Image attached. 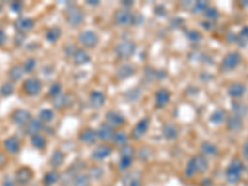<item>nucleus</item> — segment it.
<instances>
[{"mask_svg":"<svg viewBox=\"0 0 248 186\" xmlns=\"http://www.w3.org/2000/svg\"><path fill=\"white\" fill-rule=\"evenodd\" d=\"M245 172V164L241 159L234 158L230 161L225 170V179L230 185H237L242 180V175Z\"/></svg>","mask_w":248,"mask_h":186,"instance_id":"nucleus-1","label":"nucleus"},{"mask_svg":"<svg viewBox=\"0 0 248 186\" xmlns=\"http://www.w3.org/2000/svg\"><path fill=\"white\" fill-rule=\"evenodd\" d=\"M65 19L66 23L71 26V28H79L82 24L85 23L86 14L83 12V9L77 4L71 3L68 4L67 8L65 10Z\"/></svg>","mask_w":248,"mask_h":186,"instance_id":"nucleus-2","label":"nucleus"},{"mask_svg":"<svg viewBox=\"0 0 248 186\" xmlns=\"http://www.w3.org/2000/svg\"><path fill=\"white\" fill-rule=\"evenodd\" d=\"M242 63V55L238 52V51H231V52H227V54L223 56V59L221 60L220 63V71L221 72H232V71L236 70L238 66Z\"/></svg>","mask_w":248,"mask_h":186,"instance_id":"nucleus-3","label":"nucleus"},{"mask_svg":"<svg viewBox=\"0 0 248 186\" xmlns=\"http://www.w3.org/2000/svg\"><path fill=\"white\" fill-rule=\"evenodd\" d=\"M77 41H78L79 45L82 46V48H96L99 44V36L94 30H87L81 31L77 36Z\"/></svg>","mask_w":248,"mask_h":186,"instance_id":"nucleus-4","label":"nucleus"},{"mask_svg":"<svg viewBox=\"0 0 248 186\" xmlns=\"http://www.w3.org/2000/svg\"><path fill=\"white\" fill-rule=\"evenodd\" d=\"M137 45L132 40H122L114 47V54L119 60H128L136 54Z\"/></svg>","mask_w":248,"mask_h":186,"instance_id":"nucleus-5","label":"nucleus"},{"mask_svg":"<svg viewBox=\"0 0 248 186\" xmlns=\"http://www.w3.org/2000/svg\"><path fill=\"white\" fill-rule=\"evenodd\" d=\"M21 90H23L24 94H26L28 97H37L43 91V82L39 77L30 76L24 79Z\"/></svg>","mask_w":248,"mask_h":186,"instance_id":"nucleus-6","label":"nucleus"},{"mask_svg":"<svg viewBox=\"0 0 248 186\" xmlns=\"http://www.w3.org/2000/svg\"><path fill=\"white\" fill-rule=\"evenodd\" d=\"M114 23L119 26H132L137 23L136 14L130 10V9L119 8L114 13Z\"/></svg>","mask_w":248,"mask_h":186,"instance_id":"nucleus-7","label":"nucleus"},{"mask_svg":"<svg viewBox=\"0 0 248 186\" xmlns=\"http://www.w3.org/2000/svg\"><path fill=\"white\" fill-rule=\"evenodd\" d=\"M31 118H32L31 113L28 109H25V108H16L10 114V121H12V123L20 128L25 127Z\"/></svg>","mask_w":248,"mask_h":186,"instance_id":"nucleus-8","label":"nucleus"},{"mask_svg":"<svg viewBox=\"0 0 248 186\" xmlns=\"http://www.w3.org/2000/svg\"><path fill=\"white\" fill-rule=\"evenodd\" d=\"M32 178H34V171L29 167H20L14 174V180L19 186L29 185Z\"/></svg>","mask_w":248,"mask_h":186,"instance_id":"nucleus-9","label":"nucleus"},{"mask_svg":"<svg viewBox=\"0 0 248 186\" xmlns=\"http://www.w3.org/2000/svg\"><path fill=\"white\" fill-rule=\"evenodd\" d=\"M150 127V118L149 117H144L141 118L138 123L133 127L132 133H130V137L133 139H136V140H140L145 134L148 133Z\"/></svg>","mask_w":248,"mask_h":186,"instance_id":"nucleus-10","label":"nucleus"},{"mask_svg":"<svg viewBox=\"0 0 248 186\" xmlns=\"http://www.w3.org/2000/svg\"><path fill=\"white\" fill-rule=\"evenodd\" d=\"M125 122H127L125 117L122 113H119L118 110H109V112L106 113L105 123H107L108 125H110L114 129L123 127Z\"/></svg>","mask_w":248,"mask_h":186,"instance_id":"nucleus-11","label":"nucleus"},{"mask_svg":"<svg viewBox=\"0 0 248 186\" xmlns=\"http://www.w3.org/2000/svg\"><path fill=\"white\" fill-rule=\"evenodd\" d=\"M14 28L16 32L25 34L35 28V20L30 16H20L14 21Z\"/></svg>","mask_w":248,"mask_h":186,"instance_id":"nucleus-12","label":"nucleus"},{"mask_svg":"<svg viewBox=\"0 0 248 186\" xmlns=\"http://www.w3.org/2000/svg\"><path fill=\"white\" fill-rule=\"evenodd\" d=\"M78 139L82 144L85 145H94V144L98 141V136H97V129L94 128H83V129L79 132Z\"/></svg>","mask_w":248,"mask_h":186,"instance_id":"nucleus-13","label":"nucleus"},{"mask_svg":"<svg viewBox=\"0 0 248 186\" xmlns=\"http://www.w3.org/2000/svg\"><path fill=\"white\" fill-rule=\"evenodd\" d=\"M170 98H171V93L168 88L160 87L155 91L154 94V103L156 108H164L169 105Z\"/></svg>","mask_w":248,"mask_h":186,"instance_id":"nucleus-14","label":"nucleus"},{"mask_svg":"<svg viewBox=\"0 0 248 186\" xmlns=\"http://www.w3.org/2000/svg\"><path fill=\"white\" fill-rule=\"evenodd\" d=\"M112 153H113L112 145L102 143L94 148V150H93L92 154H91V158H92L94 161H102V160H105V159H107Z\"/></svg>","mask_w":248,"mask_h":186,"instance_id":"nucleus-15","label":"nucleus"},{"mask_svg":"<svg viewBox=\"0 0 248 186\" xmlns=\"http://www.w3.org/2000/svg\"><path fill=\"white\" fill-rule=\"evenodd\" d=\"M70 59L75 66H85L90 63L92 57H91L90 52L85 48H76L74 54L71 55Z\"/></svg>","mask_w":248,"mask_h":186,"instance_id":"nucleus-16","label":"nucleus"},{"mask_svg":"<svg viewBox=\"0 0 248 186\" xmlns=\"http://www.w3.org/2000/svg\"><path fill=\"white\" fill-rule=\"evenodd\" d=\"M114 133H116V129L112 128L110 125H108L107 123L99 124V127L97 128V136H98V140H101L102 143H112L113 136H114Z\"/></svg>","mask_w":248,"mask_h":186,"instance_id":"nucleus-17","label":"nucleus"},{"mask_svg":"<svg viewBox=\"0 0 248 186\" xmlns=\"http://www.w3.org/2000/svg\"><path fill=\"white\" fill-rule=\"evenodd\" d=\"M247 92V87L243 82H232L227 87V94L231 97L232 99H241Z\"/></svg>","mask_w":248,"mask_h":186,"instance_id":"nucleus-18","label":"nucleus"},{"mask_svg":"<svg viewBox=\"0 0 248 186\" xmlns=\"http://www.w3.org/2000/svg\"><path fill=\"white\" fill-rule=\"evenodd\" d=\"M3 147L4 150H5L8 154L10 155H16L19 154L20 150H21V141L17 137L10 136L8 138L4 139L3 141Z\"/></svg>","mask_w":248,"mask_h":186,"instance_id":"nucleus-19","label":"nucleus"},{"mask_svg":"<svg viewBox=\"0 0 248 186\" xmlns=\"http://www.w3.org/2000/svg\"><path fill=\"white\" fill-rule=\"evenodd\" d=\"M106 99H107V97L102 91L93 90L91 91L90 96H88V103L93 109H99L105 106Z\"/></svg>","mask_w":248,"mask_h":186,"instance_id":"nucleus-20","label":"nucleus"},{"mask_svg":"<svg viewBox=\"0 0 248 186\" xmlns=\"http://www.w3.org/2000/svg\"><path fill=\"white\" fill-rule=\"evenodd\" d=\"M44 127H45V124L40 121L39 118H31L29 123L24 127V133H25L26 136L32 137L35 134H40L41 130L44 129Z\"/></svg>","mask_w":248,"mask_h":186,"instance_id":"nucleus-21","label":"nucleus"},{"mask_svg":"<svg viewBox=\"0 0 248 186\" xmlns=\"http://www.w3.org/2000/svg\"><path fill=\"white\" fill-rule=\"evenodd\" d=\"M226 128L227 130L231 133H238L243 129L245 127V122H243V118H240V117L233 116V114H230L226 119Z\"/></svg>","mask_w":248,"mask_h":186,"instance_id":"nucleus-22","label":"nucleus"},{"mask_svg":"<svg viewBox=\"0 0 248 186\" xmlns=\"http://www.w3.org/2000/svg\"><path fill=\"white\" fill-rule=\"evenodd\" d=\"M136 66L132 65V63H128V62H123V63H121V65L117 67L116 77L118 79H125L136 74Z\"/></svg>","mask_w":248,"mask_h":186,"instance_id":"nucleus-23","label":"nucleus"},{"mask_svg":"<svg viewBox=\"0 0 248 186\" xmlns=\"http://www.w3.org/2000/svg\"><path fill=\"white\" fill-rule=\"evenodd\" d=\"M24 76H25V70H24L23 63H16V65H13L12 67L9 68L8 78L14 85L16 82L21 81L24 78Z\"/></svg>","mask_w":248,"mask_h":186,"instance_id":"nucleus-24","label":"nucleus"},{"mask_svg":"<svg viewBox=\"0 0 248 186\" xmlns=\"http://www.w3.org/2000/svg\"><path fill=\"white\" fill-rule=\"evenodd\" d=\"M51 103H52V107L55 108L56 110H62L63 108L67 107L68 105L71 103V98H70V94L68 93H60L59 96L55 97V98L51 99Z\"/></svg>","mask_w":248,"mask_h":186,"instance_id":"nucleus-25","label":"nucleus"},{"mask_svg":"<svg viewBox=\"0 0 248 186\" xmlns=\"http://www.w3.org/2000/svg\"><path fill=\"white\" fill-rule=\"evenodd\" d=\"M231 109H232V114H233V116L240 117V118H245V117L248 114V106L246 105L243 101H238V99L232 102Z\"/></svg>","mask_w":248,"mask_h":186,"instance_id":"nucleus-26","label":"nucleus"},{"mask_svg":"<svg viewBox=\"0 0 248 186\" xmlns=\"http://www.w3.org/2000/svg\"><path fill=\"white\" fill-rule=\"evenodd\" d=\"M163 136L167 140H175L179 137V128L174 123H167L163 125Z\"/></svg>","mask_w":248,"mask_h":186,"instance_id":"nucleus-27","label":"nucleus"},{"mask_svg":"<svg viewBox=\"0 0 248 186\" xmlns=\"http://www.w3.org/2000/svg\"><path fill=\"white\" fill-rule=\"evenodd\" d=\"M128 141H129V136L124 130H116L114 136H113L112 144L114 147H118L119 149L125 145H128Z\"/></svg>","mask_w":248,"mask_h":186,"instance_id":"nucleus-28","label":"nucleus"},{"mask_svg":"<svg viewBox=\"0 0 248 186\" xmlns=\"http://www.w3.org/2000/svg\"><path fill=\"white\" fill-rule=\"evenodd\" d=\"M229 114H227V110L223 109V108H217L214 112L211 113L210 116V122L215 125H220V124L225 123L226 119H227Z\"/></svg>","mask_w":248,"mask_h":186,"instance_id":"nucleus-29","label":"nucleus"},{"mask_svg":"<svg viewBox=\"0 0 248 186\" xmlns=\"http://www.w3.org/2000/svg\"><path fill=\"white\" fill-rule=\"evenodd\" d=\"M195 164H196V169H198V174H205L210 168V161L207 156L203 154L195 155Z\"/></svg>","mask_w":248,"mask_h":186,"instance_id":"nucleus-30","label":"nucleus"},{"mask_svg":"<svg viewBox=\"0 0 248 186\" xmlns=\"http://www.w3.org/2000/svg\"><path fill=\"white\" fill-rule=\"evenodd\" d=\"M201 154H203L205 156H216L218 154V148H217L216 144L211 143V141L206 140L202 141L200 145Z\"/></svg>","mask_w":248,"mask_h":186,"instance_id":"nucleus-31","label":"nucleus"},{"mask_svg":"<svg viewBox=\"0 0 248 186\" xmlns=\"http://www.w3.org/2000/svg\"><path fill=\"white\" fill-rule=\"evenodd\" d=\"M70 186H91V178L88 176L87 172L79 171L75 175Z\"/></svg>","mask_w":248,"mask_h":186,"instance_id":"nucleus-32","label":"nucleus"},{"mask_svg":"<svg viewBox=\"0 0 248 186\" xmlns=\"http://www.w3.org/2000/svg\"><path fill=\"white\" fill-rule=\"evenodd\" d=\"M61 29L59 28V26H51V28H48L47 30H46L45 32V39L47 43L50 44H55L57 43L60 40V37H61Z\"/></svg>","mask_w":248,"mask_h":186,"instance_id":"nucleus-33","label":"nucleus"},{"mask_svg":"<svg viewBox=\"0 0 248 186\" xmlns=\"http://www.w3.org/2000/svg\"><path fill=\"white\" fill-rule=\"evenodd\" d=\"M30 143L31 145L37 150H43L47 147V139H46V137H44L41 133L30 137Z\"/></svg>","mask_w":248,"mask_h":186,"instance_id":"nucleus-34","label":"nucleus"},{"mask_svg":"<svg viewBox=\"0 0 248 186\" xmlns=\"http://www.w3.org/2000/svg\"><path fill=\"white\" fill-rule=\"evenodd\" d=\"M37 118H39L40 121L43 122V123L46 125V124H50L55 121L56 114H55L54 109H51V108H44V109L40 110L39 117H37Z\"/></svg>","mask_w":248,"mask_h":186,"instance_id":"nucleus-35","label":"nucleus"},{"mask_svg":"<svg viewBox=\"0 0 248 186\" xmlns=\"http://www.w3.org/2000/svg\"><path fill=\"white\" fill-rule=\"evenodd\" d=\"M60 178H61V176H60L59 171H57L56 169H52L44 175L43 184L45 186H52V185H55L56 183H59Z\"/></svg>","mask_w":248,"mask_h":186,"instance_id":"nucleus-36","label":"nucleus"},{"mask_svg":"<svg viewBox=\"0 0 248 186\" xmlns=\"http://www.w3.org/2000/svg\"><path fill=\"white\" fill-rule=\"evenodd\" d=\"M63 160H65V154H63V152L57 149L52 153V155H51L50 165L54 168V169H56V168L61 167L62 164H63Z\"/></svg>","mask_w":248,"mask_h":186,"instance_id":"nucleus-37","label":"nucleus"},{"mask_svg":"<svg viewBox=\"0 0 248 186\" xmlns=\"http://www.w3.org/2000/svg\"><path fill=\"white\" fill-rule=\"evenodd\" d=\"M210 4L209 1H205V0H199V1H195L191 5V13L192 14H205V12L209 9Z\"/></svg>","mask_w":248,"mask_h":186,"instance_id":"nucleus-38","label":"nucleus"},{"mask_svg":"<svg viewBox=\"0 0 248 186\" xmlns=\"http://www.w3.org/2000/svg\"><path fill=\"white\" fill-rule=\"evenodd\" d=\"M236 44L240 47H246L248 45V26H243L240 32L236 35Z\"/></svg>","mask_w":248,"mask_h":186,"instance_id":"nucleus-39","label":"nucleus"},{"mask_svg":"<svg viewBox=\"0 0 248 186\" xmlns=\"http://www.w3.org/2000/svg\"><path fill=\"white\" fill-rule=\"evenodd\" d=\"M134 156H136V150L132 145H125V147L121 148L119 150V159H128V160H134Z\"/></svg>","mask_w":248,"mask_h":186,"instance_id":"nucleus-40","label":"nucleus"},{"mask_svg":"<svg viewBox=\"0 0 248 186\" xmlns=\"http://www.w3.org/2000/svg\"><path fill=\"white\" fill-rule=\"evenodd\" d=\"M15 91V86L13 82L10 81H6L4 82L3 85L0 86V96L6 98V97H10L14 93Z\"/></svg>","mask_w":248,"mask_h":186,"instance_id":"nucleus-41","label":"nucleus"},{"mask_svg":"<svg viewBox=\"0 0 248 186\" xmlns=\"http://www.w3.org/2000/svg\"><path fill=\"white\" fill-rule=\"evenodd\" d=\"M184 174H185L186 178H194L195 175L198 174V169H196V164H195V158H191L187 164H186L185 170H184Z\"/></svg>","mask_w":248,"mask_h":186,"instance_id":"nucleus-42","label":"nucleus"},{"mask_svg":"<svg viewBox=\"0 0 248 186\" xmlns=\"http://www.w3.org/2000/svg\"><path fill=\"white\" fill-rule=\"evenodd\" d=\"M24 70H25V74H32L35 70H36L37 66V60L35 57H29L25 61L23 62Z\"/></svg>","mask_w":248,"mask_h":186,"instance_id":"nucleus-43","label":"nucleus"},{"mask_svg":"<svg viewBox=\"0 0 248 186\" xmlns=\"http://www.w3.org/2000/svg\"><path fill=\"white\" fill-rule=\"evenodd\" d=\"M60 93H62V85L60 82H54V83L50 86V88H48L47 97L52 99L55 98V97L59 96Z\"/></svg>","mask_w":248,"mask_h":186,"instance_id":"nucleus-44","label":"nucleus"},{"mask_svg":"<svg viewBox=\"0 0 248 186\" xmlns=\"http://www.w3.org/2000/svg\"><path fill=\"white\" fill-rule=\"evenodd\" d=\"M186 36H187L189 41H191V43L194 44L201 43L203 39L202 34H201L199 30H189L187 32H186Z\"/></svg>","mask_w":248,"mask_h":186,"instance_id":"nucleus-45","label":"nucleus"},{"mask_svg":"<svg viewBox=\"0 0 248 186\" xmlns=\"http://www.w3.org/2000/svg\"><path fill=\"white\" fill-rule=\"evenodd\" d=\"M205 17L206 20H211V21H216L218 17H220V12L217 10L214 6H209V9L205 12Z\"/></svg>","mask_w":248,"mask_h":186,"instance_id":"nucleus-46","label":"nucleus"},{"mask_svg":"<svg viewBox=\"0 0 248 186\" xmlns=\"http://www.w3.org/2000/svg\"><path fill=\"white\" fill-rule=\"evenodd\" d=\"M123 186H143V183L137 176H128L123 180Z\"/></svg>","mask_w":248,"mask_h":186,"instance_id":"nucleus-47","label":"nucleus"},{"mask_svg":"<svg viewBox=\"0 0 248 186\" xmlns=\"http://www.w3.org/2000/svg\"><path fill=\"white\" fill-rule=\"evenodd\" d=\"M125 97H127L128 102H136L137 99L140 97V91H139V88H132V90L128 91L127 93H125Z\"/></svg>","mask_w":248,"mask_h":186,"instance_id":"nucleus-48","label":"nucleus"},{"mask_svg":"<svg viewBox=\"0 0 248 186\" xmlns=\"http://www.w3.org/2000/svg\"><path fill=\"white\" fill-rule=\"evenodd\" d=\"M87 174H88V176L91 178V180H92V179H94V180H98V179H101L102 175H103V171H102L101 168L92 167Z\"/></svg>","mask_w":248,"mask_h":186,"instance_id":"nucleus-49","label":"nucleus"},{"mask_svg":"<svg viewBox=\"0 0 248 186\" xmlns=\"http://www.w3.org/2000/svg\"><path fill=\"white\" fill-rule=\"evenodd\" d=\"M10 9H12L13 13L20 14L24 10V4L21 1H13V3H10Z\"/></svg>","mask_w":248,"mask_h":186,"instance_id":"nucleus-50","label":"nucleus"},{"mask_svg":"<svg viewBox=\"0 0 248 186\" xmlns=\"http://www.w3.org/2000/svg\"><path fill=\"white\" fill-rule=\"evenodd\" d=\"M215 25H216V21H211V20H205L203 23H201V26H202L206 31L214 30Z\"/></svg>","mask_w":248,"mask_h":186,"instance_id":"nucleus-51","label":"nucleus"},{"mask_svg":"<svg viewBox=\"0 0 248 186\" xmlns=\"http://www.w3.org/2000/svg\"><path fill=\"white\" fill-rule=\"evenodd\" d=\"M16 185V183H15L14 178H12V176H5L3 180V185L1 186H15Z\"/></svg>","mask_w":248,"mask_h":186,"instance_id":"nucleus-52","label":"nucleus"},{"mask_svg":"<svg viewBox=\"0 0 248 186\" xmlns=\"http://www.w3.org/2000/svg\"><path fill=\"white\" fill-rule=\"evenodd\" d=\"M25 37H26L25 34H20V32H16V36L14 37V43L16 41V45H21L24 40H25Z\"/></svg>","mask_w":248,"mask_h":186,"instance_id":"nucleus-53","label":"nucleus"},{"mask_svg":"<svg viewBox=\"0 0 248 186\" xmlns=\"http://www.w3.org/2000/svg\"><path fill=\"white\" fill-rule=\"evenodd\" d=\"M6 41H8V36H6L5 31L3 29H0V46L5 45Z\"/></svg>","mask_w":248,"mask_h":186,"instance_id":"nucleus-54","label":"nucleus"},{"mask_svg":"<svg viewBox=\"0 0 248 186\" xmlns=\"http://www.w3.org/2000/svg\"><path fill=\"white\" fill-rule=\"evenodd\" d=\"M241 150H242L243 156H245L246 159H248V139H246L245 143L242 144V148H241Z\"/></svg>","mask_w":248,"mask_h":186,"instance_id":"nucleus-55","label":"nucleus"},{"mask_svg":"<svg viewBox=\"0 0 248 186\" xmlns=\"http://www.w3.org/2000/svg\"><path fill=\"white\" fill-rule=\"evenodd\" d=\"M6 161H8V158H6V155L4 154L3 152H0V169L5 167Z\"/></svg>","mask_w":248,"mask_h":186,"instance_id":"nucleus-56","label":"nucleus"},{"mask_svg":"<svg viewBox=\"0 0 248 186\" xmlns=\"http://www.w3.org/2000/svg\"><path fill=\"white\" fill-rule=\"evenodd\" d=\"M121 5L122 8L124 9H130L133 5H134V1H132V0H125V1H122Z\"/></svg>","mask_w":248,"mask_h":186,"instance_id":"nucleus-57","label":"nucleus"},{"mask_svg":"<svg viewBox=\"0 0 248 186\" xmlns=\"http://www.w3.org/2000/svg\"><path fill=\"white\" fill-rule=\"evenodd\" d=\"M86 4H87V5H91V6H97V5H99V1H97V0H87V1H86Z\"/></svg>","mask_w":248,"mask_h":186,"instance_id":"nucleus-58","label":"nucleus"},{"mask_svg":"<svg viewBox=\"0 0 248 186\" xmlns=\"http://www.w3.org/2000/svg\"><path fill=\"white\" fill-rule=\"evenodd\" d=\"M242 8H248V0L247 1H243V3H240Z\"/></svg>","mask_w":248,"mask_h":186,"instance_id":"nucleus-59","label":"nucleus"},{"mask_svg":"<svg viewBox=\"0 0 248 186\" xmlns=\"http://www.w3.org/2000/svg\"><path fill=\"white\" fill-rule=\"evenodd\" d=\"M3 12V5H1V4H0V13Z\"/></svg>","mask_w":248,"mask_h":186,"instance_id":"nucleus-60","label":"nucleus"}]
</instances>
